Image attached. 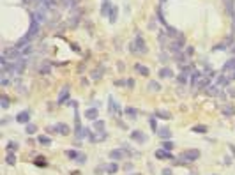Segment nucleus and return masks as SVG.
Wrapping results in <instances>:
<instances>
[{
    "label": "nucleus",
    "mask_w": 235,
    "mask_h": 175,
    "mask_svg": "<svg viewBox=\"0 0 235 175\" xmlns=\"http://www.w3.org/2000/svg\"><path fill=\"white\" fill-rule=\"evenodd\" d=\"M166 58H168V55L166 53H161V62H166Z\"/></svg>",
    "instance_id": "53"
},
{
    "label": "nucleus",
    "mask_w": 235,
    "mask_h": 175,
    "mask_svg": "<svg viewBox=\"0 0 235 175\" xmlns=\"http://www.w3.org/2000/svg\"><path fill=\"white\" fill-rule=\"evenodd\" d=\"M202 78H203V74H202L200 71H195V73H193V87H195V85H196Z\"/></svg>",
    "instance_id": "30"
},
{
    "label": "nucleus",
    "mask_w": 235,
    "mask_h": 175,
    "mask_svg": "<svg viewBox=\"0 0 235 175\" xmlns=\"http://www.w3.org/2000/svg\"><path fill=\"white\" fill-rule=\"evenodd\" d=\"M157 135H159L161 138H170V136H172V131H170L168 127H161V129L157 131Z\"/></svg>",
    "instance_id": "28"
},
{
    "label": "nucleus",
    "mask_w": 235,
    "mask_h": 175,
    "mask_svg": "<svg viewBox=\"0 0 235 175\" xmlns=\"http://www.w3.org/2000/svg\"><path fill=\"white\" fill-rule=\"evenodd\" d=\"M207 94H209V96H218V94H219V89L214 87V85H209V87H207Z\"/></svg>",
    "instance_id": "31"
},
{
    "label": "nucleus",
    "mask_w": 235,
    "mask_h": 175,
    "mask_svg": "<svg viewBox=\"0 0 235 175\" xmlns=\"http://www.w3.org/2000/svg\"><path fill=\"white\" fill-rule=\"evenodd\" d=\"M103 140H106V133H104V131H97V133L92 135V138H90L92 143H96V142H103Z\"/></svg>",
    "instance_id": "20"
},
{
    "label": "nucleus",
    "mask_w": 235,
    "mask_h": 175,
    "mask_svg": "<svg viewBox=\"0 0 235 175\" xmlns=\"http://www.w3.org/2000/svg\"><path fill=\"white\" fill-rule=\"evenodd\" d=\"M180 159H186L188 163L198 161V159H200V151H198V149H188V151H182Z\"/></svg>",
    "instance_id": "3"
},
{
    "label": "nucleus",
    "mask_w": 235,
    "mask_h": 175,
    "mask_svg": "<svg viewBox=\"0 0 235 175\" xmlns=\"http://www.w3.org/2000/svg\"><path fill=\"white\" fill-rule=\"evenodd\" d=\"M159 76L161 78H172L173 76V71L170 67H163V69H159Z\"/></svg>",
    "instance_id": "23"
},
{
    "label": "nucleus",
    "mask_w": 235,
    "mask_h": 175,
    "mask_svg": "<svg viewBox=\"0 0 235 175\" xmlns=\"http://www.w3.org/2000/svg\"><path fill=\"white\" fill-rule=\"evenodd\" d=\"M5 163H7V165H14V163H16V156H14L12 152H7V158H5Z\"/></svg>",
    "instance_id": "34"
},
{
    "label": "nucleus",
    "mask_w": 235,
    "mask_h": 175,
    "mask_svg": "<svg viewBox=\"0 0 235 175\" xmlns=\"http://www.w3.org/2000/svg\"><path fill=\"white\" fill-rule=\"evenodd\" d=\"M193 133H196V135H205L207 131H209V127L207 126H203V124H196V126H193V129H191Z\"/></svg>",
    "instance_id": "19"
},
{
    "label": "nucleus",
    "mask_w": 235,
    "mask_h": 175,
    "mask_svg": "<svg viewBox=\"0 0 235 175\" xmlns=\"http://www.w3.org/2000/svg\"><path fill=\"white\" fill-rule=\"evenodd\" d=\"M39 21L30 14V28H28V32L23 35V39H21V42H27V41H30V39H34L35 35H37V32H39Z\"/></svg>",
    "instance_id": "2"
},
{
    "label": "nucleus",
    "mask_w": 235,
    "mask_h": 175,
    "mask_svg": "<svg viewBox=\"0 0 235 175\" xmlns=\"http://www.w3.org/2000/svg\"><path fill=\"white\" fill-rule=\"evenodd\" d=\"M67 97H69V87H64L58 94V104H65Z\"/></svg>",
    "instance_id": "14"
},
{
    "label": "nucleus",
    "mask_w": 235,
    "mask_h": 175,
    "mask_svg": "<svg viewBox=\"0 0 235 175\" xmlns=\"http://www.w3.org/2000/svg\"><path fill=\"white\" fill-rule=\"evenodd\" d=\"M150 126H152V129H154V131L157 129V124H156V120H154V119H150Z\"/></svg>",
    "instance_id": "49"
},
{
    "label": "nucleus",
    "mask_w": 235,
    "mask_h": 175,
    "mask_svg": "<svg viewBox=\"0 0 235 175\" xmlns=\"http://www.w3.org/2000/svg\"><path fill=\"white\" fill-rule=\"evenodd\" d=\"M12 151H14V152L18 151V143H16V142H9V143H7V152H12Z\"/></svg>",
    "instance_id": "40"
},
{
    "label": "nucleus",
    "mask_w": 235,
    "mask_h": 175,
    "mask_svg": "<svg viewBox=\"0 0 235 175\" xmlns=\"http://www.w3.org/2000/svg\"><path fill=\"white\" fill-rule=\"evenodd\" d=\"M0 106H2L4 110L9 108V99H7V96H2V97H0Z\"/></svg>",
    "instance_id": "36"
},
{
    "label": "nucleus",
    "mask_w": 235,
    "mask_h": 175,
    "mask_svg": "<svg viewBox=\"0 0 235 175\" xmlns=\"http://www.w3.org/2000/svg\"><path fill=\"white\" fill-rule=\"evenodd\" d=\"M16 122H19V124H30V112H19L16 115Z\"/></svg>",
    "instance_id": "11"
},
{
    "label": "nucleus",
    "mask_w": 235,
    "mask_h": 175,
    "mask_svg": "<svg viewBox=\"0 0 235 175\" xmlns=\"http://www.w3.org/2000/svg\"><path fill=\"white\" fill-rule=\"evenodd\" d=\"M129 156H131V152L126 151V149H113V151L110 152V158L115 159V161H119V159H127Z\"/></svg>",
    "instance_id": "5"
},
{
    "label": "nucleus",
    "mask_w": 235,
    "mask_h": 175,
    "mask_svg": "<svg viewBox=\"0 0 235 175\" xmlns=\"http://www.w3.org/2000/svg\"><path fill=\"white\" fill-rule=\"evenodd\" d=\"M92 78H94V80L101 78V71H94V73H92Z\"/></svg>",
    "instance_id": "48"
},
{
    "label": "nucleus",
    "mask_w": 235,
    "mask_h": 175,
    "mask_svg": "<svg viewBox=\"0 0 235 175\" xmlns=\"http://www.w3.org/2000/svg\"><path fill=\"white\" fill-rule=\"evenodd\" d=\"M94 129L104 131V120H94Z\"/></svg>",
    "instance_id": "33"
},
{
    "label": "nucleus",
    "mask_w": 235,
    "mask_h": 175,
    "mask_svg": "<svg viewBox=\"0 0 235 175\" xmlns=\"http://www.w3.org/2000/svg\"><path fill=\"white\" fill-rule=\"evenodd\" d=\"M156 117H161V119H165V120H168V119H172V113L170 112H166V110H156V113H154Z\"/></svg>",
    "instance_id": "24"
},
{
    "label": "nucleus",
    "mask_w": 235,
    "mask_h": 175,
    "mask_svg": "<svg viewBox=\"0 0 235 175\" xmlns=\"http://www.w3.org/2000/svg\"><path fill=\"white\" fill-rule=\"evenodd\" d=\"M35 131H37V127H35L34 124H27V127H25V133H27V135H34Z\"/></svg>",
    "instance_id": "37"
},
{
    "label": "nucleus",
    "mask_w": 235,
    "mask_h": 175,
    "mask_svg": "<svg viewBox=\"0 0 235 175\" xmlns=\"http://www.w3.org/2000/svg\"><path fill=\"white\" fill-rule=\"evenodd\" d=\"M179 81H180V83H186V81H188V74H186V73H182V74L179 76Z\"/></svg>",
    "instance_id": "46"
},
{
    "label": "nucleus",
    "mask_w": 235,
    "mask_h": 175,
    "mask_svg": "<svg viewBox=\"0 0 235 175\" xmlns=\"http://www.w3.org/2000/svg\"><path fill=\"white\" fill-rule=\"evenodd\" d=\"M4 55L14 62V60H18V58L21 57V51H19L18 46H12V48H5V50H4Z\"/></svg>",
    "instance_id": "6"
},
{
    "label": "nucleus",
    "mask_w": 235,
    "mask_h": 175,
    "mask_svg": "<svg viewBox=\"0 0 235 175\" xmlns=\"http://www.w3.org/2000/svg\"><path fill=\"white\" fill-rule=\"evenodd\" d=\"M25 2H27V0H25Z\"/></svg>",
    "instance_id": "58"
},
{
    "label": "nucleus",
    "mask_w": 235,
    "mask_h": 175,
    "mask_svg": "<svg viewBox=\"0 0 235 175\" xmlns=\"http://www.w3.org/2000/svg\"><path fill=\"white\" fill-rule=\"evenodd\" d=\"M94 172H96V175H103V172H106V165H101V166H97Z\"/></svg>",
    "instance_id": "43"
},
{
    "label": "nucleus",
    "mask_w": 235,
    "mask_h": 175,
    "mask_svg": "<svg viewBox=\"0 0 235 175\" xmlns=\"http://www.w3.org/2000/svg\"><path fill=\"white\" fill-rule=\"evenodd\" d=\"M230 78H232V80H235V73H234V74H232V76H230Z\"/></svg>",
    "instance_id": "57"
},
{
    "label": "nucleus",
    "mask_w": 235,
    "mask_h": 175,
    "mask_svg": "<svg viewBox=\"0 0 235 175\" xmlns=\"http://www.w3.org/2000/svg\"><path fill=\"white\" fill-rule=\"evenodd\" d=\"M69 126L67 124H62V122H58V124H55V126H50L48 127V133H58V135H62V136H65V135H69Z\"/></svg>",
    "instance_id": "4"
},
{
    "label": "nucleus",
    "mask_w": 235,
    "mask_h": 175,
    "mask_svg": "<svg viewBox=\"0 0 235 175\" xmlns=\"http://www.w3.org/2000/svg\"><path fill=\"white\" fill-rule=\"evenodd\" d=\"M124 170L127 172V170H133V165L131 163H126V166H124Z\"/></svg>",
    "instance_id": "52"
},
{
    "label": "nucleus",
    "mask_w": 235,
    "mask_h": 175,
    "mask_svg": "<svg viewBox=\"0 0 235 175\" xmlns=\"http://www.w3.org/2000/svg\"><path fill=\"white\" fill-rule=\"evenodd\" d=\"M35 165H37V166H46V161H44V158H37Z\"/></svg>",
    "instance_id": "45"
},
{
    "label": "nucleus",
    "mask_w": 235,
    "mask_h": 175,
    "mask_svg": "<svg viewBox=\"0 0 235 175\" xmlns=\"http://www.w3.org/2000/svg\"><path fill=\"white\" fill-rule=\"evenodd\" d=\"M223 5H225V9H226L228 16L234 19V18H235V0H223Z\"/></svg>",
    "instance_id": "10"
},
{
    "label": "nucleus",
    "mask_w": 235,
    "mask_h": 175,
    "mask_svg": "<svg viewBox=\"0 0 235 175\" xmlns=\"http://www.w3.org/2000/svg\"><path fill=\"white\" fill-rule=\"evenodd\" d=\"M161 145H163V149H165V151H172V149L175 147V143H173L172 140H170V142H163Z\"/></svg>",
    "instance_id": "39"
},
{
    "label": "nucleus",
    "mask_w": 235,
    "mask_h": 175,
    "mask_svg": "<svg viewBox=\"0 0 235 175\" xmlns=\"http://www.w3.org/2000/svg\"><path fill=\"white\" fill-rule=\"evenodd\" d=\"M127 87H134V80H127Z\"/></svg>",
    "instance_id": "54"
},
{
    "label": "nucleus",
    "mask_w": 235,
    "mask_h": 175,
    "mask_svg": "<svg viewBox=\"0 0 235 175\" xmlns=\"http://www.w3.org/2000/svg\"><path fill=\"white\" fill-rule=\"evenodd\" d=\"M209 85H211V76H207V78L203 76V78H202V80L195 85V87H196V89H207Z\"/></svg>",
    "instance_id": "21"
},
{
    "label": "nucleus",
    "mask_w": 235,
    "mask_h": 175,
    "mask_svg": "<svg viewBox=\"0 0 235 175\" xmlns=\"http://www.w3.org/2000/svg\"><path fill=\"white\" fill-rule=\"evenodd\" d=\"M163 175H173V172H172L170 168H165V170H163Z\"/></svg>",
    "instance_id": "50"
},
{
    "label": "nucleus",
    "mask_w": 235,
    "mask_h": 175,
    "mask_svg": "<svg viewBox=\"0 0 235 175\" xmlns=\"http://www.w3.org/2000/svg\"><path fill=\"white\" fill-rule=\"evenodd\" d=\"M182 48H184V37H182V35H179V37H177V39L170 44V51H172V53H179Z\"/></svg>",
    "instance_id": "8"
},
{
    "label": "nucleus",
    "mask_w": 235,
    "mask_h": 175,
    "mask_svg": "<svg viewBox=\"0 0 235 175\" xmlns=\"http://www.w3.org/2000/svg\"><path fill=\"white\" fill-rule=\"evenodd\" d=\"M223 113H225V115H234L235 108L232 106V104H228V106H225V108H223Z\"/></svg>",
    "instance_id": "38"
},
{
    "label": "nucleus",
    "mask_w": 235,
    "mask_h": 175,
    "mask_svg": "<svg viewBox=\"0 0 235 175\" xmlns=\"http://www.w3.org/2000/svg\"><path fill=\"white\" fill-rule=\"evenodd\" d=\"M80 16H81V11H80V9H74V11H73V16H71V18H73V19H71V25H73V27H76V25H78Z\"/></svg>",
    "instance_id": "22"
},
{
    "label": "nucleus",
    "mask_w": 235,
    "mask_h": 175,
    "mask_svg": "<svg viewBox=\"0 0 235 175\" xmlns=\"http://www.w3.org/2000/svg\"><path fill=\"white\" fill-rule=\"evenodd\" d=\"M73 175H80V172H71Z\"/></svg>",
    "instance_id": "56"
},
{
    "label": "nucleus",
    "mask_w": 235,
    "mask_h": 175,
    "mask_svg": "<svg viewBox=\"0 0 235 175\" xmlns=\"http://www.w3.org/2000/svg\"><path fill=\"white\" fill-rule=\"evenodd\" d=\"M108 108H110V112H111V113H115V115H119V113H120L119 104H117V101L113 99V96H110V106H108Z\"/></svg>",
    "instance_id": "18"
},
{
    "label": "nucleus",
    "mask_w": 235,
    "mask_h": 175,
    "mask_svg": "<svg viewBox=\"0 0 235 175\" xmlns=\"http://www.w3.org/2000/svg\"><path fill=\"white\" fill-rule=\"evenodd\" d=\"M228 94H230L232 97H235V89H234V87H230V89H228Z\"/></svg>",
    "instance_id": "51"
},
{
    "label": "nucleus",
    "mask_w": 235,
    "mask_h": 175,
    "mask_svg": "<svg viewBox=\"0 0 235 175\" xmlns=\"http://www.w3.org/2000/svg\"><path fill=\"white\" fill-rule=\"evenodd\" d=\"M76 163H78V165H83V163H87V156L80 152V156L76 158Z\"/></svg>",
    "instance_id": "42"
},
{
    "label": "nucleus",
    "mask_w": 235,
    "mask_h": 175,
    "mask_svg": "<svg viewBox=\"0 0 235 175\" xmlns=\"http://www.w3.org/2000/svg\"><path fill=\"white\" fill-rule=\"evenodd\" d=\"M65 156H67L69 159H73V161H76V158L80 156V152H76V151H71V149H69V151H65Z\"/></svg>",
    "instance_id": "32"
},
{
    "label": "nucleus",
    "mask_w": 235,
    "mask_h": 175,
    "mask_svg": "<svg viewBox=\"0 0 235 175\" xmlns=\"http://www.w3.org/2000/svg\"><path fill=\"white\" fill-rule=\"evenodd\" d=\"M232 21H234V32H232V34H235V18L232 19Z\"/></svg>",
    "instance_id": "55"
},
{
    "label": "nucleus",
    "mask_w": 235,
    "mask_h": 175,
    "mask_svg": "<svg viewBox=\"0 0 235 175\" xmlns=\"http://www.w3.org/2000/svg\"><path fill=\"white\" fill-rule=\"evenodd\" d=\"M111 4H110V0H104L103 2V5H101V14L103 16H110V12H111Z\"/></svg>",
    "instance_id": "15"
},
{
    "label": "nucleus",
    "mask_w": 235,
    "mask_h": 175,
    "mask_svg": "<svg viewBox=\"0 0 235 175\" xmlns=\"http://www.w3.org/2000/svg\"><path fill=\"white\" fill-rule=\"evenodd\" d=\"M149 89H150L152 92H157V90H161V85H159L157 81H150V83H149Z\"/></svg>",
    "instance_id": "35"
},
{
    "label": "nucleus",
    "mask_w": 235,
    "mask_h": 175,
    "mask_svg": "<svg viewBox=\"0 0 235 175\" xmlns=\"http://www.w3.org/2000/svg\"><path fill=\"white\" fill-rule=\"evenodd\" d=\"M32 16H34L39 23H44V21H46V18H48V11H46V7H44V5H39V9H37L35 12H32Z\"/></svg>",
    "instance_id": "7"
},
{
    "label": "nucleus",
    "mask_w": 235,
    "mask_h": 175,
    "mask_svg": "<svg viewBox=\"0 0 235 175\" xmlns=\"http://www.w3.org/2000/svg\"><path fill=\"white\" fill-rule=\"evenodd\" d=\"M117 172H119V165H117V163H110V165H106V174L113 175V174H117Z\"/></svg>",
    "instance_id": "25"
},
{
    "label": "nucleus",
    "mask_w": 235,
    "mask_h": 175,
    "mask_svg": "<svg viewBox=\"0 0 235 175\" xmlns=\"http://www.w3.org/2000/svg\"><path fill=\"white\" fill-rule=\"evenodd\" d=\"M117 16H119V7H111V12H110V23H115L117 21Z\"/></svg>",
    "instance_id": "26"
},
{
    "label": "nucleus",
    "mask_w": 235,
    "mask_h": 175,
    "mask_svg": "<svg viewBox=\"0 0 235 175\" xmlns=\"http://www.w3.org/2000/svg\"><path fill=\"white\" fill-rule=\"evenodd\" d=\"M154 156H156L157 159H175V158L170 154V151H165V149H159V151H156V152H154Z\"/></svg>",
    "instance_id": "12"
},
{
    "label": "nucleus",
    "mask_w": 235,
    "mask_h": 175,
    "mask_svg": "<svg viewBox=\"0 0 235 175\" xmlns=\"http://www.w3.org/2000/svg\"><path fill=\"white\" fill-rule=\"evenodd\" d=\"M37 142H39L41 145H51V138L46 136V135H41V136L37 138Z\"/></svg>",
    "instance_id": "29"
},
{
    "label": "nucleus",
    "mask_w": 235,
    "mask_h": 175,
    "mask_svg": "<svg viewBox=\"0 0 235 175\" xmlns=\"http://www.w3.org/2000/svg\"><path fill=\"white\" fill-rule=\"evenodd\" d=\"M41 5H44L46 9H50V7L55 5V0H41Z\"/></svg>",
    "instance_id": "41"
},
{
    "label": "nucleus",
    "mask_w": 235,
    "mask_h": 175,
    "mask_svg": "<svg viewBox=\"0 0 235 175\" xmlns=\"http://www.w3.org/2000/svg\"><path fill=\"white\" fill-rule=\"evenodd\" d=\"M76 2H78V0H65V5L71 7V9H74V7H76Z\"/></svg>",
    "instance_id": "44"
},
{
    "label": "nucleus",
    "mask_w": 235,
    "mask_h": 175,
    "mask_svg": "<svg viewBox=\"0 0 235 175\" xmlns=\"http://www.w3.org/2000/svg\"><path fill=\"white\" fill-rule=\"evenodd\" d=\"M134 69H136V73H140L142 76H149V74H150V69H149L147 66H142V64H136V66H134Z\"/></svg>",
    "instance_id": "17"
},
{
    "label": "nucleus",
    "mask_w": 235,
    "mask_h": 175,
    "mask_svg": "<svg viewBox=\"0 0 235 175\" xmlns=\"http://www.w3.org/2000/svg\"><path fill=\"white\" fill-rule=\"evenodd\" d=\"M126 115H129V119H136V117H138V110L127 106V108H126Z\"/></svg>",
    "instance_id": "27"
},
{
    "label": "nucleus",
    "mask_w": 235,
    "mask_h": 175,
    "mask_svg": "<svg viewBox=\"0 0 235 175\" xmlns=\"http://www.w3.org/2000/svg\"><path fill=\"white\" fill-rule=\"evenodd\" d=\"M97 115H99V112H97L96 106H94V108H88V110L85 112V119H88V120H96Z\"/></svg>",
    "instance_id": "16"
},
{
    "label": "nucleus",
    "mask_w": 235,
    "mask_h": 175,
    "mask_svg": "<svg viewBox=\"0 0 235 175\" xmlns=\"http://www.w3.org/2000/svg\"><path fill=\"white\" fill-rule=\"evenodd\" d=\"M218 83H219V85H226V83H228V80H226L225 76H219V78H218Z\"/></svg>",
    "instance_id": "47"
},
{
    "label": "nucleus",
    "mask_w": 235,
    "mask_h": 175,
    "mask_svg": "<svg viewBox=\"0 0 235 175\" xmlns=\"http://www.w3.org/2000/svg\"><path fill=\"white\" fill-rule=\"evenodd\" d=\"M223 73H235V57L223 64Z\"/></svg>",
    "instance_id": "13"
},
{
    "label": "nucleus",
    "mask_w": 235,
    "mask_h": 175,
    "mask_svg": "<svg viewBox=\"0 0 235 175\" xmlns=\"http://www.w3.org/2000/svg\"><path fill=\"white\" fill-rule=\"evenodd\" d=\"M129 51H133V53H147V51H149V48H147V44H145V39H143L140 34H136L134 42L129 44Z\"/></svg>",
    "instance_id": "1"
},
{
    "label": "nucleus",
    "mask_w": 235,
    "mask_h": 175,
    "mask_svg": "<svg viewBox=\"0 0 235 175\" xmlns=\"http://www.w3.org/2000/svg\"><path fill=\"white\" fill-rule=\"evenodd\" d=\"M131 138H133L134 142H138L140 145H142V143H145V142L149 140V136H147L145 133H142V131H131Z\"/></svg>",
    "instance_id": "9"
}]
</instances>
